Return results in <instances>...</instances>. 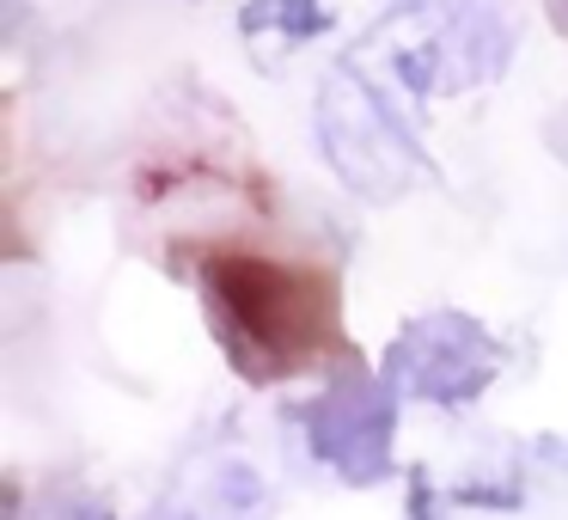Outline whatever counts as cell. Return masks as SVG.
I'll use <instances>...</instances> for the list:
<instances>
[{"label": "cell", "instance_id": "obj_1", "mask_svg": "<svg viewBox=\"0 0 568 520\" xmlns=\"http://www.w3.org/2000/svg\"><path fill=\"white\" fill-rule=\"evenodd\" d=\"M202 294H209V319L221 331V349L257 386L306 368L336 331L331 282L270 258H214L202 270Z\"/></svg>", "mask_w": 568, "mask_h": 520}, {"label": "cell", "instance_id": "obj_2", "mask_svg": "<svg viewBox=\"0 0 568 520\" xmlns=\"http://www.w3.org/2000/svg\"><path fill=\"white\" fill-rule=\"evenodd\" d=\"M507 56H514V26L489 0H397L367 26L348 62L409 99H453L489 87Z\"/></svg>", "mask_w": 568, "mask_h": 520}, {"label": "cell", "instance_id": "obj_3", "mask_svg": "<svg viewBox=\"0 0 568 520\" xmlns=\"http://www.w3.org/2000/svg\"><path fill=\"white\" fill-rule=\"evenodd\" d=\"M318 148L331 160V172L355 190L361 202H397L422 172L416 136L392 117L385 87H373L361 62H336L318 87Z\"/></svg>", "mask_w": 568, "mask_h": 520}, {"label": "cell", "instance_id": "obj_4", "mask_svg": "<svg viewBox=\"0 0 568 520\" xmlns=\"http://www.w3.org/2000/svg\"><path fill=\"white\" fill-rule=\"evenodd\" d=\"M300 429L318 466H331L343 483L392 478V434H397V386L373 380L361 368H343L312 404H300Z\"/></svg>", "mask_w": 568, "mask_h": 520}, {"label": "cell", "instance_id": "obj_5", "mask_svg": "<svg viewBox=\"0 0 568 520\" xmlns=\"http://www.w3.org/2000/svg\"><path fill=\"white\" fill-rule=\"evenodd\" d=\"M501 343L465 312H428L409 319L385 349V380L397 398H422V404H470L489 392L501 373Z\"/></svg>", "mask_w": 568, "mask_h": 520}, {"label": "cell", "instance_id": "obj_6", "mask_svg": "<svg viewBox=\"0 0 568 520\" xmlns=\"http://www.w3.org/2000/svg\"><path fill=\"white\" fill-rule=\"evenodd\" d=\"M148 520H270V483L245 453L214 447L178 471L172 490L148 508Z\"/></svg>", "mask_w": 568, "mask_h": 520}, {"label": "cell", "instance_id": "obj_7", "mask_svg": "<svg viewBox=\"0 0 568 520\" xmlns=\"http://www.w3.org/2000/svg\"><path fill=\"white\" fill-rule=\"evenodd\" d=\"M331 31V7L324 0H245L239 13V38L251 43L263 68L282 62V50H300V43L324 38Z\"/></svg>", "mask_w": 568, "mask_h": 520}, {"label": "cell", "instance_id": "obj_8", "mask_svg": "<svg viewBox=\"0 0 568 520\" xmlns=\"http://www.w3.org/2000/svg\"><path fill=\"white\" fill-rule=\"evenodd\" d=\"M13 520H116V514L99 490H87V483H55L38 502H19Z\"/></svg>", "mask_w": 568, "mask_h": 520}]
</instances>
